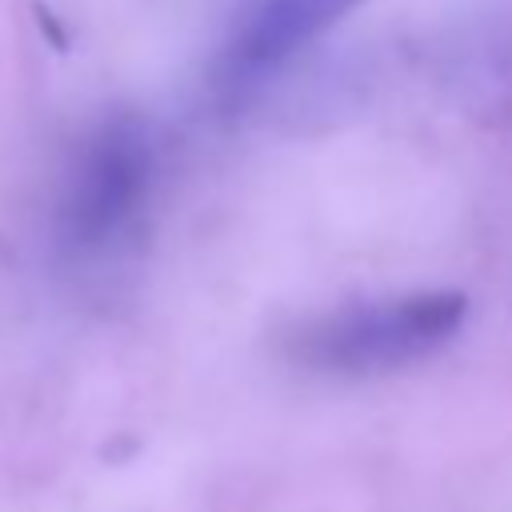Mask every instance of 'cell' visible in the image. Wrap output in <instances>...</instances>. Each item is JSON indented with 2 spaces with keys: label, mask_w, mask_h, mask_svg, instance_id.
<instances>
[{
  "label": "cell",
  "mask_w": 512,
  "mask_h": 512,
  "mask_svg": "<svg viewBox=\"0 0 512 512\" xmlns=\"http://www.w3.org/2000/svg\"><path fill=\"white\" fill-rule=\"evenodd\" d=\"M160 176V152L148 120L132 112L104 116L76 148L64 176L56 228L80 256H100L132 236Z\"/></svg>",
  "instance_id": "obj_1"
},
{
  "label": "cell",
  "mask_w": 512,
  "mask_h": 512,
  "mask_svg": "<svg viewBox=\"0 0 512 512\" xmlns=\"http://www.w3.org/2000/svg\"><path fill=\"white\" fill-rule=\"evenodd\" d=\"M464 308L468 300L460 292H412L356 304L296 332L292 356L316 372L336 376L392 372L448 344L464 320Z\"/></svg>",
  "instance_id": "obj_2"
},
{
  "label": "cell",
  "mask_w": 512,
  "mask_h": 512,
  "mask_svg": "<svg viewBox=\"0 0 512 512\" xmlns=\"http://www.w3.org/2000/svg\"><path fill=\"white\" fill-rule=\"evenodd\" d=\"M360 0H248L216 56L220 88H248L328 32Z\"/></svg>",
  "instance_id": "obj_3"
}]
</instances>
